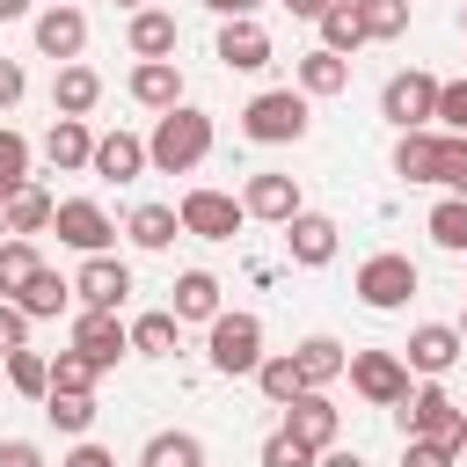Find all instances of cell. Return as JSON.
I'll return each instance as SVG.
<instances>
[{
	"mask_svg": "<svg viewBox=\"0 0 467 467\" xmlns=\"http://www.w3.org/2000/svg\"><path fill=\"white\" fill-rule=\"evenodd\" d=\"M36 51L58 58V66H73V58L88 51V15H80V7H44V15H36Z\"/></svg>",
	"mask_w": 467,
	"mask_h": 467,
	"instance_id": "cell-18",
	"label": "cell"
},
{
	"mask_svg": "<svg viewBox=\"0 0 467 467\" xmlns=\"http://www.w3.org/2000/svg\"><path fill=\"white\" fill-rule=\"evenodd\" d=\"M416 285H423V277H416V263H409L401 248H379V255H365V263H358V277H350V292H358L372 314H394V306H409V299H416Z\"/></svg>",
	"mask_w": 467,
	"mask_h": 467,
	"instance_id": "cell-5",
	"label": "cell"
},
{
	"mask_svg": "<svg viewBox=\"0 0 467 467\" xmlns=\"http://www.w3.org/2000/svg\"><path fill=\"white\" fill-rule=\"evenodd\" d=\"M88 153H95L88 117H51V131H44V161H51L58 175H80V168H88Z\"/></svg>",
	"mask_w": 467,
	"mask_h": 467,
	"instance_id": "cell-21",
	"label": "cell"
},
{
	"mask_svg": "<svg viewBox=\"0 0 467 467\" xmlns=\"http://www.w3.org/2000/svg\"><path fill=\"white\" fill-rule=\"evenodd\" d=\"M431 124H445L452 139H467V80H438V117Z\"/></svg>",
	"mask_w": 467,
	"mask_h": 467,
	"instance_id": "cell-42",
	"label": "cell"
},
{
	"mask_svg": "<svg viewBox=\"0 0 467 467\" xmlns=\"http://www.w3.org/2000/svg\"><path fill=\"white\" fill-rule=\"evenodd\" d=\"M460 328L452 321H423V328H409V343H401V365L409 372H423V379H445L452 365H460Z\"/></svg>",
	"mask_w": 467,
	"mask_h": 467,
	"instance_id": "cell-13",
	"label": "cell"
},
{
	"mask_svg": "<svg viewBox=\"0 0 467 467\" xmlns=\"http://www.w3.org/2000/svg\"><path fill=\"white\" fill-rule=\"evenodd\" d=\"M292 365H299V379H306V387H321V394H328V379H343L350 350H343L336 336H306V343L292 350Z\"/></svg>",
	"mask_w": 467,
	"mask_h": 467,
	"instance_id": "cell-26",
	"label": "cell"
},
{
	"mask_svg": "<svg viewBox=\"0 0 467 467\" xmlns=\"http://www.w3.org/2000/svg\"><path fill=\"white\" fill-rule=\"evenodd\" d=\"M95 102H102V73H95V66L73 58V66L51 73V109H58V117H88Z\"/></svg>",
	"mask_w": 467,
	"mask_h": 467,
	"instance_id": "cell-24",
	"label": "cell"
},
{
	"mask_svg": "<svg viewBox=\"0 0 467 467\" xmlns=\"http://www.w3.org/2000/svg\"><path fill=\"white\" fill-rule=\"evenodd\" d=\"M44 7H73V0H44Z\"/></svg>",
	"mask_w": 467,
	"mask_h": 467,
	"instance_id": "cell-55",
	"label": "cell"
},
{
	"mask_svg": "<svg viewBox=\"0 0 467 467\" xmlns=\"http://www.w3.org/2000/svg\"><path fill=\"white\" fill-rule=\"evenodd\" d=\"M22 95H29V73H22L15 58H0V109H15Z\"/></svg>",
	"mask_w": 467,
	"mask_h": 467,
	"instance_id": "cell-47",
	"label": "cell"
},
{
	"mask_svg": "<svg viewBox=\"0 0 467 467\" xmlns=\"http://www.w3.org/2000/svg\"><path fill=\"white\" fill-rule=\"evenodd\" d=\"M401 467H460V452H445L431 438H401Z\"/></svg>",
	"mask_w": 467,
	"mask_h": 467,
	"instance_id": "cell-44",
	"label": "cell"
},
{
	"mask_svg": "<svg viewBox=\"0 0 467 467\" xmlns=\"http://www.w3.org/2000/svg\"><path fill=\"white\" fill-rule=\"evenodd\" d=\"M460 29H467V7H460Z\"/></svg>",
	"mask_w": 467,
	"mask_h": 467,
	"instance_id": "cell-57",
	"label": "cell"
},
{
	"mask_svg": "<svg viewBox=\"0 0 467 467\" xmlns=\"http://www.w3.org/2000/svg\"><path fill=\"white\" fill-rule=\"evenodd\" d=\"M175 219H182V234H197V241H234L248 212H241V197H226V190H182Z\"/></svg>",
	"mask_w": 467,
	"mask_h": 467,
	"instance_id": "cell-9",
	"label": "cell"
},
{
	"mask_svg": "<svg viewBox=\"0 0 467 467\" xmlns=\"http://www.w3.org/2000/svg\"><path fill=\"white\" fill-rule=\"evenodd\" d=\"M255 387H263V401H270V409H285L292 394H306V379H299L292 350H263V365H255Z\"/></svg>",
	"mask_w": 467,
	"mask_h": 467,
	"instance_id": "cell-32",
	"label": "cell"
},
{
	"mask_svg": "<svg viewBox=\"0 0 467 467\" xmlns=\"http://www.w3.org/2000/svg\"><path fill=\"white\" fill-rule=\"evenodd\" d=\"M445 146H438V182H445V197H467V139H452V131H438Z\"/></svg>",
	"mask_w": 467,
	"mask_h": 467,
	"instance_id": "cell-41",
	"label": "cell"
},
{
	"mask_svg": "<svg viewBox=\"0 0 467 467\" xmlns=\"http://www.w3.org/2000/svg\"><path fill=\"white\" fill-rule=\"evenodd\" d=\"M277 431H292V438H299V445H306V452L321 460V452L336 445L343 416H336V401H328L321 387H306V394H292V401H285V423H277Z\"/></svg>",
	"mask_w": 467,
	"mask_h": 467,
	"instance_id": "cell-11",
	"label": "cell"
},
{
	"mask_svg": "<svg viewBox=\"0 0 467 467\" xmlns=\"http://www.w3.org/2000/svg\"><path fill=\"white\" fill-rule=\"evenodd\" d=\"M204 358H212V372H226V379H255V365H263V321L255 314H212L204 321Z\"/></svg>",
	"mask_w": 467,
	"mask_h": 467,
	"instance_id": "cell-3",
	"label": "cell"
},
{
	"mask_svg": "<svg viewBox=\"0 0 467 467\" xmlns=\"http://www.w3.org/2000/svg\"><path fill=\"white\" fill-rule=\"evenodd\" d=\"M51 212H58V197L36 190V182H22L15 197H0V234H7V241H36V234L51 226Z\"/></svg>",
	"mask_w": 467,
	"mask_h": 467,
	"instance_id": "cell-19",
	"label": "cell"
},
{
	"mask_svg": "<svg viewBox=\"0 0 467 467\" xmlns=\"http://www.w3.org/2000/svg\"><path fill=\"white\" fill-rule=\"evenodd\" d=\"M66 299H73V277H58V270L44 263V270L22 285V299H15V306H22L29 321H51V314H66Z\"/></svg>",
	"mask_w": 467,
	"mask_h": 467,
	"instance_id": "cell-30",
	"label": "cell"
},
{
	"mask_svg": "<svg viewBox=\"0 0 467 467\" xmlns=\"http://www.w3.org/2000/svg\"><path fill=\"white\" fill-rule=\"evenodd\" d=\"M350 387L372 401V409H401L409 401V365H401V350H350Z\"/></svg>",
	"mask_w": 467,
	"mask_h": 467,
	"instance_id": "cell-7",
	"label": "cell"
},
{
	"mask_svg": "<svg viewBox=\"0 0 467 467\" xmlns=\"http://www.w3.org/2000/svg\"><path fill=\"white\" fill-rule=\"evenodd\" d=\"M306 124H314V109H306L299 88H263V95H248V109H241V131H248L255 146H299Z\"/></svg>",
	"mask_w": 467,
	"mask_h": 467,
	"instance_id": "cell-2",
	"label": "cell"
},
{
	"mask_svg": "<svg viewBox=\"0 0 467 467\" xmlns=\"http://www.w3.org/2000/svg\"><path fill=\"white\" fill-rule=\"evenodd\" d=\"M124 88H131V102H139V109H153V117L182 109V66H175V58H139Z\"/></svg>",
	"mask_w": 467,
	"mask_h": 467,
	"instance_id": "cell-16",
	"label": "cell"
},
{
	"mask_svg": "<svg viewBox=\"0 0 467 467\" xmlns=\"http://www.w3.org/2000/svg\"><path fill=\"white\" fill-rule=\"evenodd\" d=\"M139 467H204V445L190 431H153L146 452H139Z\"/></svg>",
	"mask_w": 467,
	"mask_h": 467,
	"instance_id": "cell-34",
	"label": "cell"
},
{
	"mask_svg": "<svg viewBox=\"0 0 467 467\" xmlns=\"http://www.w3.org/2000/svg\"><path fill=\"white\" fill-rule=\"evenodd\" d=\"M379 117H387L394 131H431V117H438V80H431L423 66L394 73V80L379 88Z\"/></svg>",
	"mask_w": 467,
	"mask_h": 467,
	"instance_id": "cell-6",
	"label": "cell"
},
{
	"mask_svg": "<svg viewBox=\"0 0 467 467\" xmlns=\"http://www.w3.org/2000/svg\"><path fill=\"white\" fill-rule=\"evenodd\" d=\"M460 460H467V438H460Z\"/></svg>",
	"mask_w": 467,
	"mask_h": 467,
	"instance_id": "cell-56",
	"label": "cell"
},
{
	"mask_svg": "<svg viewBox=\"0 0 467 467\" xmlns=\"http://www.w3.org/2000/svg\"><path fill=\"white\" fill-rule=\"evenodd\" d=\"M66 350H80L95 372H117V358L131 350V328H124L117 314H95V306H80V314H73V343H66Z\"/></svg>",
	"mask_w": 467,
	"mask_h": 467,
	"instance_id": "cell-10",
	"label": "cell"
},
{
	"mask_svg": "<svg viewBox=\"0 0 467 467\" xmlns=\"http://www.w3.org/2000/svg\"><path fill=\"white\" fill-rule=\"evenodd\" d=\"M58 467H117V452H109V445H95V438H80V445H73Z\"/></svg>",
	"mask_w": 467,
	"mask_h": 467,
	"instance_id": "cell-48",
	"label": "cell"
},
{
	"mask_svg": "<svg viewBox=\"0 0 467 467\" xmlns=\"http://www.w3.org/2000/svg\"><path fill=\"white\" fill-rule=\"evenodd\" d=\"M292 88H299L306 102H321V95H343V88H350V58H336V51H321V44H314V51L292 66Z\"/></svg>",
	"mask_w": 467,
	"mask_h": 467,
	"instance_id": "cell-23",
	"label": "cell"
},
{
	"mask_svg": "<svg viewBox=\"0 0 467 467\" xmlns=\"http://www.w3.org/2000/svg\"><path fill=\"white\" fill-rule=\"evenodd\" d=\"M263 467H314V452H306L292 431H270V438H263Z\"/></svg>",
	"mask_w": 467,
	"mask_h": 467,
	"instance_id": "cell-43",
	"label": "cell"
},
{
	"mask_svg": "<svg viewBox=\"0 0 467 467\" xmlns=\"http://www.w3.org/2000/svg\"><path fill=\"white\" fill-rule=\"evenodd\" d=\"M73 299L95 306V314H117V306L131 299V270H124L117 255H80V270H73Z\"/></svg>",
	"mask_w": 467,
	"mask_h": 467,
	"instance_id": "cell-12",
	"label": "cell"
},
{
	"mask_svg": "<svg viewBox=\"0 0 467 467\" xmlns=\"http://www.w3.org/2000/svg\"><path fill=\"white\" fill-rule=\"evenodd\" d=\"M394 416H401V438H431V445H445V452H460V438H467V409H460L438 379H423Z\"/></svg>",
	"mask_w": 467,
	"mask_h": 467,
	"instance_id": "cell-4",
	"label": "cell"
},
{
	"mask_svg": "<svg viewBox=\"0 0 467 467\" xmlns=\"http://www.w3.org/2000/svg\"><path fill=\"white\" fill-rule=\"evenodd\" d=\"M358 22H365V44H394L409 29V0H358Z\"/></svg>",
	"mask_w": 467,
	"mask_h": 467,
	"instance_id": "cell-37",
	"label": "cell"
},
{
	"mask_svg": "<svg viewBox=\"0 0 467 467\" xmlns=\"http://www.w3.org/2000/svg\"><path fill=\"white\" fill-rule=\"evenodd\" d=\"M44 416H51L66 438H88V423H95V394H44Z\"/></svg>",
	"mask_w": 467,
	"mask_h": 467,
	"instance_id": "cell-38",
	"label": "cell"
},
{
	"mask_svg": "<svg viewBox=\"0 0 467 467\" xmlns=\"http://www.w3.org/2000/svg\"><path fill=\"white\" fill-rule=\"evenodd\" d=\"M241 212H248V219H263V226H292L306 204H299V182H292V175L263 168V175H248V190H241Z\"/></svg>",
	"mask_w": 467,
	"mask_h": 467,
	"instance_id": "cell-15",
	"label": "cell"
},
{
	"mask_svg": "<svg viewBox=\"0 0 467 467\" xmlns=\"http://www.w3.org/2000/svg\"><path fill=\"white\" fill-rule=\"evenodd\" d=\"M22 182H29V139L0 124V197H15Z\"/></svg>",
	"mask_w": 467,
	"mask_h": 467,
	"instance_id": "cell-40",
	"label": "cell"
},
{
	"mask_svg": "<svg viewBox=\"0 0 467 467\" xmlns=\"http://www.w3.org/2000/svg\"><path fill=\"white\" fill-rule=\"evenodd\" d=\"M22 343H29V314L15 299H0V350H22Z\"/></svg>",
	"mask_w": 467,
	"mask_h": 467,
	"instance_id": "cell-45",
	"label": "cell"
},
{
	"mask_svg": "<svg viewBox=\"0 0 467 467\" xmlns=\"http://www.w3.org/2000/svg\"><path fill=\"white\" fill-rule=\"evenodd\" d=\"M95 379H102V372H95L80 350H58V358H51V394H95Z\"/></svg>",
	"mask_w": 467,
	"mask_h": 467,
	"instance_id": "cell-39",
	"label": "cell"
},
{
	"mask_svg": "<svg viewBox=\"0 0 467 467\" xmlns=\"http://www.w3.org/2000/svg\"><path fill=\"white\" fill-rule=\"evenodd\" d=\"M117 7H131V15H139V7H146V0H117Z\"/></svg>",
	"mask_w": 467,
	"mask_h": 467,
	"instance_id": "cell-54",
	"label": "cell"
},
{
	"mask_svg": "<svg viewBox=\"0 0 467 467\" xmlns=\"http://www.w3.org/2000/svg\"><path fill=\"white\" fill-rule=\"evenodd\" d=\"M336 234H343V226H336L328 212H299V219L285 226V248H292L299 270H321V263H336Z\"/></svg>",
	"mask_w": 467,
	"mask_h": 467,
	"instance_id": "cell-20",
	"label": "cell"
},
{
	"mask_svg": "<svg viewBox=\"0 0 467 467\" xmlns=\"http://www.w3.org/2000/svg\"><path fill=\"white\" fill-rule=\"evenodd\" d=\"M175 343H182V321H175L168 306H153V314L131 321V350H139V358H175Z\"/></svg>",
	"mask_w": 467,
	"mask_h": 467,
	"instance_id": "cell-31",
	"label": "cell"
},
{
	"mask_svg": "<svg viewBox=\"0 0 467 467\" xmlns=\"http://www.w3.org/2000/svg\"><path fill=\"white\" fill-rule=\"evenodd\" d=\"M314 467H365V460H358V452H343V445H328V452H321Z\"/></svg>",
	"mask_w": 467,
	"mask_h": 467,
	"instance_id": "cell-51",
	"label": "cell"
},
{
	"mask_svg": "<svg viewBox=\"0 0 467 467\" xmlns=\"http://www.w3.org/2000/svg\"><path fill=\"white\" fill-rule=\"evenodd\" d=\"M124 234L146 248V255H161V248H175V234H182V219H175V204H131V219H124Z\"/></svg>",
	"mask_w": 467,
	"mask_h": 467,
	"instance_id": "cell-28",
	"label": "cell"
},
{
	"mask_svg": "<svg viewBox=\"0 0 467 467\" xmlns=\"http://www.w3.org/2000/svg\"><path fill=\"white\" fill-rule=\"evenodd\" d=\"M204 7H212V15H219V22H241V15H255V7H263V0H204Z\"/></svg>",
	"mask_w": 467,
	"mask_h": 467,
	"instance_id": "cell-49",
	"label": "cell"
},
{
	"mask_svg": "<svg viewBox=\"0 0 467 467\" xmlns=\"http://www.w3.org/2000/svg\"><path fill=\"white\" fill-rule=\"evenodd\" d=\"M44 270L36 241H0V299H22V285Z\"/></svg>",
	"mask_w": 467,
	"mask_h": 467,
	"instance_id": "cell-36",
	"label": "cell"
},
{
	"mask_svg": "<svg viewBox=\"0 0 467 467\" xmlns=\"http://www.w3.org/2000/svg\"><path fill=\"white\" fill-rule=\"evenodd\" d=\"M452 328H460V343H467V314H460V321H452Z\"/></svg>",
	"mask_w": 467,
	"mask_h": 467,
	"instance_id": "cell-53",
	"label": "cell"
},
{
	"mask_svg": "<svg viewBox=\"0 0 467 467\" xmlns=\"http://www.w3.org/2000/svg\"><path fill=\"white\" fill-rule=\"evenodd\" d=\"M0 467H51L36 438H0Z\"/></svg>",
	"mask_w": 467,
	"mask_h": 467,
	"instance_id": "cell-46",
	"label": "cell"
},
{
	"mask_svg": "<svg viewBox=\"0 0 467 467\" xmlns=\"http://www.w3.org/2000/svg\"><path fill=\"white\" fill-rule=\"evenodd\" d=\"M88 175H102V182H139V175H146V139H139V131H102L95 153H88Z\"/></svg>",
	"mask_w": 467,
	"mask_h": 467,
	"instance_id": "cell-17",
	"label": "cell"
},
{
	"mask_svg": "<svg viewBox=\"0 0 467 467\" xmlns=\"http://www.w3.org/2000/svg\"><path fill=\"white\" fill-rule=\"evenodd\" d=\"M29 7H36V0H0V22H22Z\"/></svg>",
	"mask_w": 467,
	"mask_h": 467,
	"instance_id": "cell-52",
	"label": "cell"
},
{
	"mask_svg": "<svg viewBox=\"0 0 467 467\" xmlns=\"http://www.w3.org/2000/svg\"><path fill=\"white\" fill-rule=\"evenodd\" d=\"M124 44H131V58H175L182 29H175V15H168V7H139V15H131V29H124Z\"/></svg>",
	"mask_w": 467,
	"mask_h": 467,
	"instance_id": "cell-22",
	"label": "cell"
},
{
	"mask_svg": "<svg viewBox=\"0 0 467 467\" xmlns=\"http://www.w3.org/2000/svg\"><path fill=\"white\" fill-rule=\"evenodd\" d=\"M423 234H431L445 255H467V197H438L431 219H423Z\"/></svg>",
	"mask_w": 467,
	"mask_h": 467,
	"instance_id": "cell-33",
	"label": "cell"
},
{
	"mask_svg": "<svg viewBox=\"0 0 467 467\" xmlns=\"http://www.w3.org/2000/svg\"><path fill=\"white\" fill-rule=\"evenodd\" d=\"M212 117L204 109H168V117H153V139H146V168H161V175H190V168H204V153H212Z\"/></svg>",
	"mask_w": 467,
	"mask_h": 467,
	"instance_id": "cell-1",
	"label": "cell"
},
{
	"mask_svg": "<svg viewBox=\"0 0 467 467\" xmlns=\"http://www.w3.org/2000/svg\"><path fill=\"white\" fill-rule=\"evenodd\" d=\"M314 29H321V51H336V58H350V51L365 44V22H358V0H328Z\"/></svg>",
	"mask_w": 467,
	"mask_h": 467,
	"instance_id": "cell-29",
	"label": "cell"
},
{
	"mask_svg": "<svg viewBox=\"0 0 467 467\" xmlns=\"http://www.w3.org/2000/svg\"><path fill=\"white\" fill-rule=\"evenodd\" d=\"M51 226H58V241H66L73 255H109V241H117V219H109L95 197H58Z\"/></svg>",
	"mask_w": 467,
	"mask_h": 467,
	"instance_id": "cell-8",
	"label": "cell"
},
{
	"mask_svg": "<svg viewBox=\"0 0 467 467\" xmlns=\"http://www.w3.org/2000/svg\"><path fill=\"white\" fill-rule=\"evenodd\" d=\"M438 146H445L438 131H401L394 139V175L401 182H438Z\"/></svg>",
	"mask_w": 467,
	"mask_h": 467,
	"instance_id": "cell-27",
	"label": "cell"
},
{
	"mask_svg": "<svg viewBox=\"0 0 467 467\" xmlns=\"http://www.w3.org/2000/svg\"><path fill=\"white\" fill-rule=\"evenodd\" d=\"M277 7H292V22H321V7H328V0H277Z\"/></svg>",
	"mask_w": 467,
	"mask_h": 467,
	"instance_id": "cell-50",
	"label": "cell"
},
{
	"mask_svg": "<svg viewBox=\"0 0 467 467\" xmlns=\"http://www.w3.org/2000/svg\"><path fill=\"white\" fill-rule=\"evenodd\" d=\"M219 66L226 73H263L270 58H277V44H270V29L255 22V15H241V22H219Z\"/></svg>",
	"mask_w": 467,
	"mask_h": 467,
	"instance_id": "cell-14",
	"label": "cell"
},
{
	"mask_svg": "<svg viewBox=\"0 0 467 467\" xmlns=\"http://www.w3.org/2000/svg\"><path fill=\"white\" fill-rule=\"evenodd\" d=\"M7 387H15V394H29V401H44V394H51V358H44V350H29V343H22V350H7Z\"/></svg>",
	"mask_w": 467,
	"mask_h": 467,
	"instance_id": "cell-35",
	"label": "cell"
},
{
	"mask_svg": "<svg viewBox=\"0 0 467 467\" xmlns=\"http://www.w3.org/2000/svg\"><path fill=\"white\" fill-rule=\"evenodd\" d=\"M168 292H175V299H168V314H175V321H212V314H226V306H219V277H212V270H182Z\"/></svg>",
	"mask_w": 467,
	"mask_h": 467,
	"instance_id": "cell-25",
	"label": "cell"
}]
</instances>
